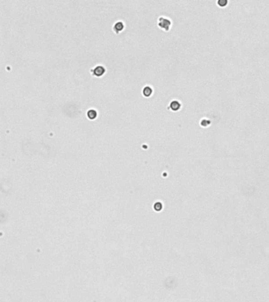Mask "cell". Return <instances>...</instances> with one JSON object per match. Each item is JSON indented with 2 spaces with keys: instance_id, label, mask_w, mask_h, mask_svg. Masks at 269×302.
<instances>
[{
  "instance_id": "1",
  "label": "cell",
  "mask_w": 269,
  "mask_h": 302,
  "mask_svg": "<svg viewBox=\"0 0 269 302\" xmlns=\"http://www.w3.org/2000/svg\"><path fill=\"white\" fill-rule=\"evenodd\" d=\"M157 24H158L159 28L164 29L165 32H168L170 28H171V25H172V21L165 17H160L158 18Z\"/></svg>"
},
{
  "instance_id": "2",
  "label": "cell",
  "mask_w": 269,
  "mask_h": 302,
  "mask_svg": "<svg viewBox=\"0 0 269 302\" xmlns=\"http://www.w3.org/2000/svg\"><path fill=\"white\" fill-rule=\"evenodd\" d=\"M91 72L94 76H97V77H101L102 76L105 74V68L102 65H97L92 69H91Z\"/></svg>"
},
{
  "instance_id": "3",
  "label": "cell",
  "mask_w": 269,
  "mask_h": 302,
  "mask_svg": "<svg viewBox=\"0 0 269 302\" xmlns=\"http://www.w3.org/2000/svg\"><path fill=\"white\" fill-rule=\"evenodd\" d=\"M181 106H182V105L177 100H173V101L170 102L169 104V109L172 110V111H174V112H176L178 110H180Z\"/></svg>"
},
{
  "instance_id": "4",
  "label": "cell",
  "mask_w": 269,
  "mask_h": 302,
  "mask_svg": "<svg viewBox=\"0 0 269 302\" xmlns=\"http://www.w3.org/2000/svg\"><path fill=\"white\" fill-rule=\"evenodd\" d=\"M124 23L122 22H121V21H119V22H116V23L114 24V25H113V29L116 33H119V32H121L122 30L124 29Z\"/></svg>"
},
{
  "instance_id": "5",
  "label": "cell",
  "mask_w": 269,
  "mask_h": 302,
  "mask_svg": "<svg viewBox=\"0 0 269 302\" xmlns=\"http://www.w3.org/2000/svg\"><path fill=\"white\" fill-rule=\"evenodd\" d=\"M153 92V88H152L151 87H150V86H146V87H144V88L143 89V95L145 97H147V98H148V97H150L151 95H152Z\"/></svg>"
},
{
  "instance_id": "6",
  "label": "cell",
  "mask_w": 269,
  "mask_h": 302,
  "mask_svg": "<svg viewBox=\"0 0 269 302\" xmlns=\"http://www.w3.org/2000/svg\"><path fill=\"white\" fill-rule=\"evenodd\" d=\"M98 116V112L97 111L94 109H91L89 110L87 112V117H88V119L90 120H94L95 118L97 117Z\"/></svg>"
},
{
  "instance_id": "7",
  "label": "cell",
  "mask_w": 269,
  "mask_h": 302,
  "mask_svg": "<svg viewBox=\"0 0 269 302\" xmlns=\"http://www.w3.org/2000/svg\"><path fill=\"white\" fill-rule=\"evenodd\" d=\"M211 124V121L208 119H202L201 121V125L202 127H208Z\"/></svg>"
},
{
  "instance_id": "8",
  "label": "cell",
  "mask_w": 269,
  "mask_h": 302,
  "mask_svg": "<svg viewBox=\"0 0 269 302\" xmlns=\"http://www.w3.org/2000/svg\"><path fill=\"white\" fill-rule=\"evenodd\" d=\"M227 0H219V1H217V4H218L219 6H220V7H224V6H226L227 5Z\"/></svg>"
}]
</instances>
